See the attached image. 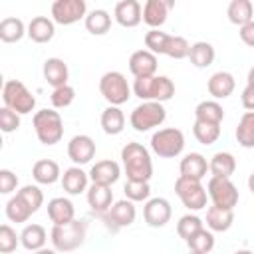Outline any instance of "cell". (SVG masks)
Masks as SVG:
<instances>
[{"mask_svg": "<svg viewBox=\"0 0 254 254\" xmlns=\"http://www.w3.org/2000/svg\"><path fill=\"white\" fill-rule=\"evenodd\" d=\"M121 161L127 175V181H147L153 177V161L149 151L141 143H127L121 149Z\"/></svg>", "mask_w": 254, "mask_h": 254, "instance_id": "6da1fadb", "label": "cell"}, {"mask_svg": "<svg viewBox=\"0 0 254 254\" xmlns=\"http://www.w3.org/2000/svg\"><path fill=\"white\" fill-rule=\"evenodd\" d=\"M85 234H87V222L81 218H73L67 224H54L50 238H52L54 250L71 252L85 242Z\"/></svg>", "mask_w": 254, "mask_h": 254, "instance_id": "7a4b0ae2", "label": "cell"}, {"mask_svg": "<svg viewBox=\"0 0 254 254\" xmlns=\"http://www.w3.org/2000/svg\"><path fill=\"white\" fill-rule=\"evenodd\" d=\"M133 93L143 101H169L175 95V83L167 75H151L139 77L133 83Z\"/></svg>", "mask_w": 254, "mask_h": 254, "instance_id": "3957f363", "label": "cell"}, {"mask_svg": "<svg viewBox=\"0 0 254 254\" xmlns=\"http://www.w3.org/2000/svg\"><path fill=\"white\" fill-rule=\"evenodd\" d=\"M34 131L40 143L56 145L64 137V121L62 115L54 109H40L34 115Z\"/></svg>", "mask_w": 254, "mask_h": 254, "instance_id": "277c9868", "label": "cell"}, {"mask_svg": "<svg viewBox=\"0 0 254 254\" xmlns=\"http://www.w3.org/2000/svg\"><path fill=\"white\" fill-rule=\"evenodd\" d=\"M2 99H4V107L16 111L18 115L32 113L34 107H36V97L18 79H8L4 83V87H2Z\"/></svg>", "mask_w": 254, "mask_h": 254, "instance_id": "5b68a950", "label": "cell"}, {"mask_svg": "<svg viewBox=\"0 0 254 254\" xmlns=\"http://www.w3.org/2000/svg\"><path fill=\"white\" fill-rule=\"evenodd\" d=\"M151 149H153L155 155H159L163 159L179 157L183 153V149H185V135L177 127L159 129L151 137Z\"/></svg>", "mask_w": 254, "mask_h": 254, "instance_id": "8992f818", "label": "cell"}, {"mask_svg": "<svg viewBox=\"0 0 254 254\" xmlns=\"http://www.w3.org/2000/svg\"><path fill=\"white\" fill-rule=\"evenodd\" d=\"M167 119V111L163 107V103H157V101H143L141 105H137L133 111H131V117H129V123L135 131L139 133H145L153 127H159L163 121Z\"/></svg>", "mask_w": 254, "mask_h": 254, "instance_id": "52a82bcc", "label": "cell"}, {"mask_svg": "<svg viewBox=\"0 0 254 254\" xmlns=\"http://www.w3.org/2000/svg\"><path fill=\"white\" fill-rule=\"evenodd\" d=\"M99 91L109 105H123L131 97V87L121 71H107L99 79Z\"/></svg>", "mask_w": 254, "mask_h": 254, "instance_id": "ba28073f", "label": "cell"}, {"mask_svg": "<svg viewBox=\"0 0 254 254\" xmlns=\"http://www.w3.org/2000/svg\"><path fill=\"white\" fill-rule=\"evenodd\" d=\"M175 192L177 196L181 198V202L189 208V210H202L206 206V189L200 185V181H194V179H187V177H181L175 181Z\"/></svg>", "mask_w": 254, "mask_h": 254, "instance_id": "9c48e42d", "label": "cell"}, {"mask_svg": "<svg viewBox=\"0 0 254 254\" xmlns=\"http://www.w3.org/2000/svg\"><path fill=\"white\" fill-rule=\"evenodd\" d=\"M206 192H208V198L212 200V204L222 206V208H234L240 198L234 183L230 179H222V177H210V181L206 185Z\"/></svg>", "mask_w": 254, "mask_h": 254, "instance_id": "30bf717a", "label": "cell"}, {"mask_svg": "<svg viewBox=\"0 0 254 254\" xmlns=\"http://www.w3.org/2000/svg\"><path fill=\"white\" fill-rule=\"evenodd\" d=\"M87 4L83 0H56L52 4V20L62 26L75 24L77 20L85 18Z\"/></svg>", "mask_w": 254, "mask_h": 254, "instance_id": "8fae6325", "label": "cell"}, {"mask_svg": "<svg viewBox=\"0 0 254 254\" xmlns=\"http://www.w3.org/2000/svg\"><path fill=\"white\" fill-rule=\"evenodd\" d=\"M171 214H173V208H171V202L163 196H155V198H149L145 202V208H143V218L149 226L153 228H161L165 226L169 220H171Z\"/></svg>", "mask_w": 254, "mask_h": 254, "instance_id": "7c38bea8", "label": "cell"}, {"mask_svg": "<svg viewBox=\"0 0 254 254\" xmlns=\"http://www.w3.org/2000/svg\"><path fill=\"white\" fill-rule=\"evenodd\" d=\"M67 157L77 165H85L95 157V141L89 135H75L67 143Z\"/></svg>", "mask_w": 254, "mask_h": 254, "instance_id": "4fadbf2b", "label": "cell"}, {"mask_svg": "<svg viewBox=\"0 0 254 254\" xmlns=\"http://www.w3.org/2000/svg\"><path fill=\"white\" fill-rule=\"evenodd\" d=\"M129 71L139 77H151L157 73V56L151 54L149 50H137L129 58Z\"/></svg>", "mask_w": 254, "mask_h": 254, "instance_id": "5bb4252c", "label": "cell"}, {"mask_svg": "<svg viewBox=\"0 0 254 254\" xmlns=\"http://www.w3.org/2000/svg\"><path fill=\"white\" fill-rule=\"evenodd\" d=\"M115 20L123 28H135L143 20V8L137 0H121L115 4Z\"/></svg>", "mask_w": 254, "mask_h": 254, "instance_id": "9a60e30c", "label": "cell"}, {"mask_svg": "<svg viewBox=\"0 0 254 254\" xmlns=\"http://www.w3.org/2000/svg\"><path fill=\"white\" fill-rule=\"evenodd\" d=\"M173 8V2L165 0H147L143 4V22L151 26V30H159L169 16V10Z\"/></svg>", "mask_w": 254, "mask_h": 254, "instance_id": "2e32d148", "label": "cell"}, {"mask_svg": "<svg viewBox=\"0 0 254 254\" xmlns=\"http://www.w3.org/2000/svg\"><path fill=\"white\" fill-rule=\"evenodd\" d=\"M121 175V169L115 161L105 159V161H97L91 171H89V179L93 185H103V187H111L113 183H117Z\"/></svg>", "mask_w": 254, "mask_h": 254, "instance_id": "e0dca14e", "label": "cell"}, {"mask_svg": "<svg viewBox=\"0 0 254 254\" xmlns=\"http://www.w3.org/2000/svg\"><path fill=\"white\" fill-rule=\"evenodd\" d=\"M44 79L56 89V87H62V85H67V79H69V69H67V64L62 60V58H48L44 62Z\"/></svg>", "mask_w": 254, "mask_h": 254, "instance_id": "ac0fdd59", "label": "cell"}, {"mask_svg": "<svg viewBox=\"0 0 254 254\" xmlns=\"http://www.w3.org/2000/svg\"><path fill=\"white\" fill-rule=\"evenodd\" d=\"M234 87H236V81L230 71H216L208 77V83H206V89L214 99H226L228 95H232Z\"/></svg>", "mask_w": 254, "mask_h": 254, "instance_id": "d6986e66", "label": "cell"}, {"mask_svg": "<svg viewBox=\"0 0 254 254\" xmlns=\"http://www.w3.org/2000/svg\"><path fill=\"white\" fill-rule=\"evenodd\" d=\"M48 216L54 224H67L75 218V206L65 196H56L48 202Z\"/></svg>", "mask_w": 254, "mask_h": 254, "instance_id": "ffe728a7", "label": "cell"}, {"mask_svg": "<svg viewBox=\"0 0 254 254\" xmlns=\"http://www.w3.org/2000/svg\"><path fill=\"white\" fill-rule=\"evenodd\" d=\"M135 216H137V208H135V204H133L129 198L117 200V202L107 210L109 222H113L117 228L131 226V224L135 222Z\"/></svg>", "mask_w": 254, "mask_h": 254, "instance_id": "44dd1931", "label": "cell"}, {"mask_svg": "<svg viewBox=\"0 0 254 254\" xmlns=\"http://www.w3.org/2000/svg\"><path fill=\"white\" fill-rule=\"evenodd\" d=\"M179 171H181V177L194 179V181H202V177H204L206 171H208V163H206V159H204L200 153H189V155H185V157L181 159Z\"/></svg>", "mask_w": 254, "mask_h": 254, "instance_id": "7402d4cb", "label": "cell"}, {"mask_svg": "<svg viewBox=\"0 0 254 254\" xmlns=\"http://www.w3.org/2000/svg\"><path fill=\"white\" fill-rule=\"evenodd\" d=\"M54 34H56V26H54V20H50L48 16H36L28 24V36L36 44L50 42L54 38Z\"/></svg>", "mask_w": 254, "mask_h": 254, "instance_id": "603a6c76", "label": "cell"}, {"mask_svg": "<svg viewBox=\"0 0 254 254\" xmlns=\"http://www.w3.org/2000/svg\"><path fill=\"white\" fill-rule=\"evenodd\" d=\"M113 202V190L111 187H103V185H91L87 190V204L91 206L93 212L103 214L111 208Z\"/></svg>", "mask_w": 254, "mask_h": 254, "instance_id": "cb8c5ba5", "label": "cell"}, {"mask_svg": "<svg viewBox=\"0 0 254 254\" xmlns=\"http://www.w3.org/2000/svg\"><path fill=\"white\" fill-rule=\"evenodd\" d=\"M234 222V212L232 208H222V206H208L206 210V226L214 232H226Z\"/></svg>", "mask_w": 254, "mask_h": 254, "instance_id": "d4e9b609", "label": "cell"}, {"mask_svg": "<svg viewBox=\"0 0 254 254\" xmlns=\"http://www.w3.org/2000/svg\"><path fill=\"white\" fill-rule=\"evenodd\" d=\"M208 171L212 173V177L230 179V175L236 171V159H234V155L228 153V151L214 153L212 159L208 161Z\"/></svg>", "mask_w": 254, "mask_h": 254, "instance_id": "484cf974", "label": "cell"}, {"mask_svg": "<svg viewBox=\"0 0 254 254\" xmlns=\"http://www.w3.org/2000/svg\"><path fill=\"white\" fill-rule=\"evenodd\" d=\"M222 119H224V109L214 99H204V101H200L194 107V121H204V123L220 125Z\"/></svg>", "mask_w": 254, "mask_h": 254, "instance_id": "4316f807", "label": "cell"}, {"mask_svg": "<svg viewBox=\"0 0 254 254\" xmlns=\"http://www.w3.org/2000/svg\"><path fill=\"white\" fill-rule=\"evenodd\" d=\"M32 175L40 185H54L60 179V165L52 159H40L32 167Z\"/></svg>", "mask_w": 254, "mask_h": 254, "instance_id": "83f0119b", "label": "cell"}, {"mask_svg": "<svg viewBox=\"0 0 254 254\" xmlns=\"http://www.w3.org/2000/svg\"><path fill=\"white\" fill-rule=\"evenodd\" d=\"M62 187L67 194H79L87 189V173L79 167H69L62 175Z\"/></svg>", "mask_w": 254, "mask_h": 254, "instance_id": "f1b7e54d", "label": "cell"}, {"mask_svg": "<svg viewBox=\"0 0 254 254\" xmlns=\"http://www.w3.org/2000/svg\"><path fill=\"white\" fill-rule=\"evenodd\" d=\"M48 240V234H46V228L42 224H28L24 226V230L20 232V242L26 250H42L44 244Z\"/></svg>", "mask_w": 254, "mask_h": 254, "instance_id": "f546056e", "label": "cell"}, {"mask_svg": "<svg viewBox=\"0 0 254 254\" xmlns=\"http://www.w3.org/2000/svg\"><path fill=\"white\" fill-rule=\"evenodd\" d=\"M252 14H254V8H252V2L250 0H232L226 8V16L232 24L236 26H246L248 22H252Z\"/></svg>", "mask_w": 254, "mask_h": 254, "instance_id": "4dcf8cb0", "label": "cell"}, {"mask_svg": "<svg viewBox=\"0 0 254 254\" xmlns=\"http://www.w3.org/2000/svg\"><path fill=\"white\" fill-rule=\"evenodd\" d=\"M111 28V16L103 8H95L85 16V30L93 36H103Z\"/></svg>", "mask_w": 254, "mask_h": 254, "instance_id": "1f68e13d", "label": "cell"}, {"mask_svg": "<svg viewBox=\"0 0 254 254\" xmlns=\"http://www.w3.org/2000/svg\"><path fill=\"white\" fill-rule=\"evenodd\" d=\"M125 127V115L119 107L115 105H109L103 109L101 113V129L107 133V135H119Z\"/></svg>", "mask_w": 254, "mask_h": 254, "instance_id": "d6a6232c", "label": "cell"}, {"mask_svg": "<svg viewBox=\"0 0 254 254\" xmlns=\"http://www.w3.org/2000/svg\"><path fill=\"white\" fill-rule=\"evenodd\" d=\"M214 48L208 42H194L190 44V52H189V60L194 67H208L214 62Z\"/></svg>", "mask_w": 254, "mask_h": 254, "instance_id": "836d02e7", "label": "cell"}, {"mask_svg": "<svg viewBox=\"0 0 254 254\" xmlns=\"http://www.w3.org/2000/svg\"><path fill=\"white\" fill-rule=\"evenodd\" d=\"M24 34H28V30L20 18H4L0 22V40L4 44L20 42L24 38Z\"/></svg>", "mask_w": 254, "mask_h": 254, "instance_id": "e575fe53", "label": "cell"}, {"mask_svg": "<svg viewBox=\"0 0 254 254\" xmlns=\"http://www.w3.org/2000/svg\"><path fill=\"white\" fill-rule=\"evenodd\" d=\"M236 141L244 149L254 147V111H246L236 127Z\"/></svg>", "mask_w": 254, "mask_h": 254, "instance_id": "d590c367", "label": "cell"}, {"mask_svg": "<svg viewBox=\"0 0 254 254\" xmlns=\"http://www.w3.org/2000/svg\"><path fill=\"white\" fill-rule=\"evenodd\" d=\"M189 52H190V44L183 36H173V34L167 36L163 46V56H169L173 60H183L189 58Z\"/></svg>", "mask_w": 254, "mask_h": 254, "instance_id": "8d00e7d4", "label": "cell"}, {"mask_svg": "<svg viewBox=\"0 0 254 254\" xmlns=\"http://www.w3.org/2000/svg\"><path fill=\"white\" fill-rule=\"evenodd\" d=\"M32 208L16 194L12 196L8 202H6V216L12 220V222H26L30 216H32Z\"/></svg>", "mask_w": 254, "mask_h": 254, "instance_id": "74e56055", "label": "cell"}, {"mask_svg": "<svg viewBox=\"0 0 254 254\" xmlns=\"http://www.w3.org/2000/svg\"><path fill=\"white\" fill-rule=\"evenodd\" d=\"M192 133H194V137H196L198 143H202V145H212V143L220 137V125L204 123V121H194Z\"/></svg>", "mask_w": 254, "mask_h": 254, "instance_id": "f35d334b", "label": "cell"}, {"mask_svg": "<svg viewBox=\"0 0 254 254\" xmlns=\"http://www.w3.org/2000/svg\"><path fill=\"white\" fill-rule=\"evenodd\" d=\"M189 248L194 250V252H200V254H208L212 248H214V234L206 228H200L196 234H192L189 240H187Z\"/></svg>", "mask_w": 254, "mask_h": 254, "instance_id": "ab89813d", "label": "cell"}, {"mask_svg": "<svg viewBox=\"0 0 254 254\" xmlns=\"http://www.w3.org/2000/svg\"><path fill=\"white\" fill-rule=\"evenodd\" d=\"M123 192H125V196H127L131 202L149 200L151 187H149L147 181H127L125 187H123Z\"/></svg>", "mask_w": 254, "mask_h": 254, "instance_id": "60d3db41", "label": "cell"}, {"mask_svg": "<svg viewBox=\"0 0 254 254\" xmlns=\"http://www.w3.org/2000/svg\"><path fill=\"white\" fill-rule=\"evenodd\" d=\"M200 228H204L202 226V220L196 216V214H185V216H181L179 218V222H177V234L181 236V238H185V240H189L192 234H196Z\"/></svg>", "mask_w": 254, "mask_h": 254, "instance_id": "b9f144b4", "label": "cell"}, {"mask_svg": "<svg viewBox=\"0 0 254 254\" xmlns=\"http://www.w3.org/2000/svg\"><path fill=\"white\" fill-rule=\"evenodd\" d=\"M16 194L32 208V212H36V210L42 206V202H44V192H42L40 187H36V185H26V187H22Z\"/></svg>", "mask_w": 254, "mask_h": 254, "instance_id": "7bdbcfd3", "label": "cell"}, {"mask_svg": "<svg viewBox=\"0 0 254 254\" xmlns=\"http://www.w3.org/2000/svg\"><path fill=\"white\" fill-rule=\"evenodd\" d=\"M75 99V89L71 85H62V87H56L52 91V105L56 109H64V107H69Z\"/></svg>", "mask_w": 254, "mask_h": 254, "instance_id": "ee69618b", "label": "cell"}, {"mask_svg": "<svg viewBox=\"0 0 254 254\" xmlns=\"http://www.w3.org/2000/svg\"><path fill=\"white\" fill-rule=\"evenodd\" d=\"M18 242H20V236L16 234V230L10 224H2L0 226V252L2 254L14 252Z\"/></svg>", "mask_w": 254, "mask_h": 254, "instance_id": "f6af8a7d", "label": "cell"}, {"mask_svg": "<svg viewBox=\"0 0 254 254\" xmlns=\"http://www.w3.org/2000/svg\"><path fill=\"white\" fill-rule=\"evenodd\" d=\"M167 32H161V30H149L145 34V46L151 54H163V46H165V40H167Z\"/></svg>", "mask_w": 254, "mask_h": 254, "instance_id": "bcb514c9", "label": "cell"}, {"mask_svg": "<svg viewBox=\"0 0 254 254\" xmlns=\"http://www.w3.org/2000/svg\"><path fill=\"white\" fill-rule=\"evenodd\" d=\"M20 127V115L8 107H2L0 109V129L4 133H12Z\"/></svg>", "mask_w": 254, "mask_h": 254, "instance_id": "7dc6e473", "label": "cell"}, {"mask_svg": "<svg viewBox=\"0 0 254 254\" xmlns=\"http://www.w3.org/2000/svg\"><path fill=\"white\" fill-rule=\"evenodd\" d=\"M242 105L246 111H254V65L248 69V77H246V87L240 95Z\"/></svg>", "mask_w": 254, "mask_h": 254, "instance_id": "c3c4849f", "label": "cell"}, {"mask_svg": "<svg viewBox=\"0 0 254 254\" xmlns=\"http://www.w3.org/2000/svg\"><path fill=\"white\" fill-rule=\"evenodd\" d=\"M16 187H18V177L10 169H2L0 171V192L8 194V192L16 190Z\"/></svg>", "mask_w": 254, "mask_h": 254, "instance_id": "681fc988", "label": "cell"}, {"mask_svg": "<svg viewBox=\"0 0 254 254\" xmlns=\"http://www.w3.org/2000/svg\"><path fill=\"white\" fill-rule=\"evenodd\" d=\"M238 34H240V40H242L246 46L254 48V20H252V22H248L246 26H242Z\"/></svg>", "mask_w": 254, "mask_h": 254, "instance_id": "f907efd6", "label": "cell"}, {"mask_svg": "<svg viewBox=\"0 0 254 254\" xmlns=\"http://www.w3.org/2000/svg\"><path fill=\"white\" fill-rule=\"evenodd\" d=\"M248 189H250V192L254 194V171H252L250 177H248Z\"/></svg>", "mask_w": 254, "mask_h": 254, "instance_id": "816d5d0a", "label": "cell"}, {"mask_svg": "<svg viewBox=\"0 0 254 254\" xmlns=\"http://www.w3.org/2000/svg\"><path fill=\"white\" fill-rule=\"evenodd\" d=\"M34 254H58V250H52V248H42V250H36Z\"/></svg>", "mask_w": 254, "mask_h": 254, "instance_id": "f5cc1de1", "label": "cell"}, {"mask_svg": "<svg viewBox=\"0 0 254 254\" xmlns=\"http://www.w3.org/2000/svg\"><path fill=\"white\" fill-rule=\"evenodd\" d=\"M234 254H254V252H250V250H236Z\"/></svg>", "mask_w": 254, "mask_h": 254, "instance_id": "db71d44e", "label": "cell"}, {"mask_svg": "<svg viewBox=\"0 0 254 254\" xmlns=\"http://www.w3.org/2000/svg\"><path fill=\"white\" fill-rule=\"evenodd\" d=\"M189 254H200V252H194V250H189Z\"/></svg>", "mask_w": 254, "mask_h": 254, "instance_id": "11a10c76", "label": "cell"}]
</instances>
